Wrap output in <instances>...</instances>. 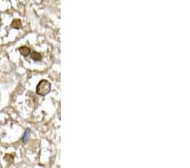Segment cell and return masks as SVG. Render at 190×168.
Wrapping results in <instances>:
<instances>
[{
	"instance_id": "obj_3",
	"label": "cell",
	"mask_w": 190,
	"mask_h": 168,
	"mask_svg": "<svg viewBox=\"0 0 190 168\" xmlns=\"http://www.w3.org/2000/svg\"><path fill=\"white\" fill-rule=\"evenodd\" d=\"M11 27L14 29H20L22 27V23H21V20H19V19H14V20L12 21L11 23Z\"/></svg>"
},
{
	"instance_id": "obj_4",
	"label": "cell",
	"mask_w": 190,
	"mask_h": 168,
	"mask_svg": "<svg viewBox=\"0 0 190 168\" xmlns=\"http://www.w3.org/2000/svg\"><path fill=\"white\" fill-rule=\"evenodd\" d=\"M31 59H33V60H35V61H39V60H41V55L40 53H38V52H37V51H33L32 53H31Z\"/></svg>"
},
{
	"instance_id": "obj_6",
	"label": "cell",
	"mask_w": 190,
	"mask_h": 168,
	"mask_svg": "<svg viewBox=\"0 0 190 168\" xmlns=\"http://www.w3.org/2000/svg\"><path fill=\"white\" fill-rule=\"evenodd\" d=\"M29 133H30V130H29V129H27V130L26 131V132H25V135H24V138H23V141H24V142H26V141L28 139V136H29Z\"/></svg>"
},
{
	"instance_id": "obj_1",
	"label": "cell",
	"mask_w": 190,
	"mask_h": 168,
	"mask_svg": "<svg viewBox=\"0 0 190 168\" xmlns=\"http://www.w3.org/2000/svg\"><path fill=\"white\" fill-rule=\"evenodd\" d=\"M37 94L40 96H45L51 91V83L47 80H41L37 86Z\"/></svg>"
},
{
	"instance_id": "obj_5",
	"label": "cell",
	"mask_w": 190,
	"mask_h": 168,
	"mask_svg": "<svg viewBox=\"0 0 190 168\" xmlns=\"http://www.w3.org/2000/svg\"><path fill=\"white\" fill-rule=\"evenodd\" d=\"M14 154H5V156H4V160L7 161V162H9V163H11L13 160H14Z\"/></svg>"
},
{
	"instance_id": "obj_2",
	"label": "cell",
	"mask_w": 190,
	"mask_h": 168,
	"mask_svg": "<svg viewBox=\"0 0 190 168\" xmlns=\"http://www.w3.org/2000/svg\"><path fill=\"white\" fill-rule=\"evenodd\" d=\"M19 52L20 53L21 55L26 57V56L30 55V49L28 47H26V46H22V47H20V48H19Z\"/></svg>"
}]
</instances>
